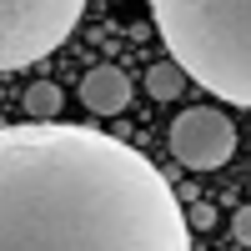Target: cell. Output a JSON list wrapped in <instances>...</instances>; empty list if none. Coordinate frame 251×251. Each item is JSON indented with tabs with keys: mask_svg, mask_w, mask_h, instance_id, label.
I'll return each mask as SVG.
<instances>
[{
	"mask_svg": "<svg viewBox=\"0 0 251 251\" xmlns=\"http://www.w3.org/2000/svg\"><path fill=\"white\" fill-rule=\"evenodd\" d=\"M0 251H191V226L131 141L25 121L0 126Z\"/></svg>",
	"mask_w": 251,
	"mask_h": 251,
	"instance_id": "cell-1",
	"label": "cell"
},
{
	"mask_svg": "<svg viewBox=\"0 0 251 251\" xmlns=\"http://www.w3.org/2000/svg\"><path fill=\"white\" fill-rule=\"evenodd\" d=\"M151 20L196 86L251 106V0H151Z\"/></svg>",
	"mask_w": 251,
	"mask_h": 251,
	"instance_id": "cell-2",
	"label": "cell"
},
{
	"mask_svg": "<svg viewBox=\"0 0 251 251\" xmlns=\"http://www.w3.org/2000/svg\"><path fill=\"white\" fill-rule=\"evenodd\" d=\"M86 0H0V71L46 60L75 30Z\"/></svg>",
	"mask_w": 251,
	"mask_h": 251,
	"instance_id": "cell-3",
	"label": "cell"
},
{
	"mask_svg": "<svg viewBox=\"0 0 251 251\" xmlns=\"http://www.w3.org/2000/svg\"><path fill=\"white\" fill-rule=\"evenodd\" d=\"M236 151V126L216 106H191L171 121V156L186 171H216Z\"/></svg>",
	"mask_w": 251,
	"mask_h": 251,
	"instance_id": "cell-4",
	"label": "cell"
},
{
	"mask_svg": "<svg viewBox=\"0 0 251 251\" xmlns=\"http://www.w3.org/2000/svg\"><path fill=\"white\" fill-rule=\"evenodd\" d=\"M80 100H86V111H96V116H121L131 106V75L121 66H96L80 80Z\"/></svg>",
	"mask_w": 251,
	"mask_h": 251,
	"instance_id": "cell-5",
	"label": "cell"
},
{
	"mask_svg": "<svg viewBox=\"0 0 251 251\" xmlns=\"http://www.w3.org/2000/svg\"><path fill=\"white\" fill-rule=\"evenodd\" d=\"M186 80H191V75H186L176 60H156V66L146 71V96H151V100H176L186 91Z\"/></svg>",
	"mask_w": 251,
	"mask_h": 251,
	"instance_id": "cell-6",
	"label": "cell"
},
{
	"mask_svg": "<svg viewBox=\"0 0 251 251\" xmlns=\"http://www.w3.org/2000/svg\"><path fill=\"white\" fill-rule=\"evenodd\" d=\"M20 106H25L30 121H55L60 106H66V91H60L55 80H35V86L25 91V100H20Z\"/></svg>",
	"mask_w": 251,
	"mask_h": 251,
	"instance_id": "cell-7",
	"label": "cell"
},
{
	"mask_svg": "<svg viewBox=\"0 0 251 251\" xmlns=\"http://www.w3.org/2000/svg\"><path fill=\"white\" fill-rule=\"evenodd\" d=\"M186 226H191V231H211V226H216V206L211 201H186Z\"/></svg>",
	"mask_w": 251,
	"mask_h": 251,
	"instance_id": "cell-8",
	"label": "cell"
},
{
	"mask_svg": "<svg viewBox=\"0 0 251 251\" xmlns=\"http://www.w3.org/2000/svg\"><path fill=\"white\" fill-rule=\"evenodd\" d=\"M231 241H241V246L251 251V201L236 206V216H231Z\"/></svg>",
	"mask_w": 251,
	"mask_h": 251,
	"instance_id": "cell-9",
	"label": "cell"
}]
</instances>
